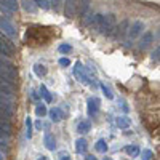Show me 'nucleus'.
<instances>
[{
  "label": "nucleus",
  "mask_w": 160,
  "mask_h": 160,
  "mask_svg": "<svg viewBox=\"0 0 160 160\" xmlns=\"http://www.w3.org/2000/svg\"><path fill=\"white\" fill-rule=\"evenodd\" d=\"M152 40H154L152 32H146V34L141 37V42H139V50H148V48L152 45Z\"/></svg>",
  "instance_id": "f8f14e48"
},
{
  "label": "nucleus",
  "mask_w": 160,
  "mask_h": 160,
  "mask_svg": "<svg viewBox=\"0 0 160 160\" xmlns=\"http://www.w3.org/2000/svg\"><path fill=\"white\" fill-rule=\"evenodd\" d=\"M104 160H112V158H104Z\"/></svg>",
  "instance_id": "79ce46f5"
},
{
  "label": "nucleus",
  "mask_w": 160,
  "mask_h": 160,
  "mask_svg": "<svg viewBox=\"0 0 160 160\" xmlns=\"http://www.w3.org/2000/svg\"><path fill=\"white\" fill-rule=\"evenodd\" d=\"M37 160H47V157H43V155H42V157H38Z\"/></svg>",
  "instance_id": "a19ab883"
},
{
  "label": "nucleus",
  "mask_w": 160,
  "mask_h": 160,
  "mask_svg": "<svg viewBox=\"0 0 160 160\" xmlns=\"http://www.w3.org/2000/svg\"><path fill=\"white\" fill-rule=\"evenodd\" d=\"M43 144H45V148H47L48 151H55V149H56V139H55V136H53L51 133H47V135H45Z\"/></svg>",
  "instance_id": "dca6fc26"
},
{
  "label": "nucleus",
  "mask_w": 160,
  "mask_h": 160,
  "mask_svg": "<svg viewBox=\"0 0 160 160\" xmlns=\"http://www.w3.org/2000/svg\"><path fill=\"white\" fill-rule=\"evenodd\" d=\"M144 31V22L142 21H135L131 26H130V29H128V34H127V47H130V43L133 45V42L141 35V32Z\"/></svg>",
  "instance_id": "7ed1b4c3"
},
{
  "label": "nucleus",
  "mask_w": 160,
  "mask_h": 160,
  "mask_svg": "<svg viewBox=\"0 0 160 160\" xmlns=\"http://www.w3.org/2000/svg\"><path fill=\"white\" fill-rule=\"evenodd\" d=\"M50 7H53L55 8V11H59V8H61V0H50Z\"/></svg>",
  "instance_id": "2f4dec72"
},
{
  "label": "nucleus",
  "mask_w": 160,
  "mask_h": 160,
  "mask_svg": "<svg viewBox=\"0 0 160 160\" xmlns=\"http://www.w3.org/2000/svg\"><path fill=\"white\" fill-rule=\"evenodd\" d=\"M115 31V16L114 15H104V24H102V31L101 34L106 37H111Z\"/></svg>",
  "instance_id": "39448f33"
},
{
  "label": "nucleus",
  "mask_w": 160,
  "mask_h": 160,
  "mask_svg": "<svg viewBox=\"0 0 160 160\" xmlns=\"http://www.w3.org/2000/svg\"><path fill=\"white\" fill-rule=\"evenodd\" d=\"M99 87H101V90H102V93H104V95H106V98H108V99H112V98H114V95H112V91H111V90H109L108 87H106L104 83H101Z\"/></svg>",
  "instance_id": "c756f323"
},
{
  "label": "nucleus",
  "mask_w": 160,
  "mask_h": 160,
  "mask_svg": "<svg viewBox=\"0 0 160 160\" xmlns=\"http://www.w3.org/2000/svg\"><path fill=\"white\" fill-rule=\"evenodd\" d=\"M47 106H43V104H38L37 108H35V114L38 115V117H43V115H47Z\"/></svg>",
  "instance_id": "cd10ccee"
},
{
  "label": "nucleus",
  "mask_w": 160,
  "mask_h": 160,
  "mask_svg": "<svg viewBox=\"0 0 160 160\" xmlns=\"http://www.w3.org/2000/svg\"><path fill=\"white\" fill-rule=\"evenodd\" d=\"M61 160H72V158H71V157H69V155H66V157H62V158H61Z\"/></svg>",
  "instance_id": "58836bf2"
},
{
  "label": "nucleus",
  "mask_w": 160,
  "mask_h": 160,
  "mask_svg": "<svg viewBox=\"0 0 160 160\" xmlns=\"http://www.w3.org/2000/svg\"><path fill=\"white\" fill-rule=\"evenodd\" d=\"M15 112V106H13V98H8L0 93V120L10 122Z\"/></svg>",
  "instance_id": "f257e3e1"
},
{
  "label": "nucleus",
  "mask_w": 160,
  "mask_h": 160,
  "mask_svg": "<svg viewBox=\"0 0 160 160\" xmlns=\"http://www.w3.org/2000/svg\"><path fill=\"white\" fill-rule=\"evenodd\" d=\"M151 158H152V151L146 149V151L142 152V157H141V160H151Z\"/></svg>",
  "instance_id": "473e14b6"
},
{
  "label": "nucleus",
  "mask_w": 160,
  "mask_h": 160,
  "mask_svg": "<svg viewBox=\"0 0 160 160\" xmlns=\"http://www.w3.org/2000/svg\"><path fill=\"white\" fill-rule=\"evenodd\" d=\"M0 31L3 32V35H7L10 40H16L18 37V31L15 28V24L10 21V18L7 16H0Z\"/></svg>",
  "instance_id": "f03ea898"
},
{
  "label": "nucleus",
  "mask_w": 160,
  "mask_h": 160,
  "mask_svg": "<svg viewBox=\"0 0 160 160\" xmlns=\"http://www.w3.org/2000/svg\"><path fill=\"white\" fill-rule=\"evenodd\" d=\"M69 64H71V59L69 58H61L59 59V66H62V68H68Z\"/></svg>",
  "instance_id": "72a5a7b5"
},
{
  "label": "nucleus",
  "mask_w": 160,
  "mask_h": 160,
  "mask_svg": "<svg viewBox=\"0 0 160 160\" xmlns=\"http://www.w3.org/2000/svg\"><path fill=\"white\" fill-rule=\"evenodd\" d=\"M128 29H130V21L128 19H123L120 22L118 28H115V40H123L127 38V34H128Z\"/></svg>",
  "instance_id": "6e6552de"
},
{
  "label": "nucleus",
  "mask_w": 160,
  "mask_h": 160,
  "mask_svg": "<svg viewBox=\"0 0 160 160\" xmlns=\"http://www.w3.org/2000/svg\"><path fill=\"white\" fill-rule=\"evenodd\" d=\"M34 72H35L37 77H45L48 71H47V68H45L43 64H35L34 66Z\"/></svg>",
  "instance_id": "b1692460"
},
{
  "label": "nucleus",
  "mask_w": 160,
  "mask_h": 160,
  "mask_svg": "<svg viewBox=\"0 0 160 160\" xmlns=\"http://www.w3.org/2000/svg\"><path fill=\"white\" fill-rule=\"evenodd\" d=\"M38 98H40V95H38V93L32 91V99H38Z\"/></svg>",
  "instance_id": "e433bc0d"
},
{
  "label": "nucleus",
  "mask_w": 160,
  "mask_h": 160,
  "mask_svg": "<svg viewBox=\"0 0 160 160\" xmlns=\"http://www.w3.org/2000/svg\"><path fill=\"white\" fill-rule=\"evenodd\" d=\"M21 5H22V8L26 11H29V13H35L37 11V5L32 2V0H22Z\"/></svg>",
  "instance_id": "412c9836"
},
{
  "label": "nucleus",
  "mask_w": 160,
  "mask_h": 160,
  "mask_svg": "<svg viewBox=\"0 0 160 160\" xmlns=\"http://www.w3.org/2000/svg\"><path fill=\"white\" fill-rule=\"evenodd\" d=\"M0 93L8 98H13L15 96V85L5 82V80H0Z\"/></svg>",
  "instance_id": "9b49d317"
},
{
  "label": "nucleus",
  "mask_w": 160,
  "mask_h": 160,
  "mask_svg": "<svg viewBox=\"0 0 160 160\" xmlns=\"http://www.w3.org/2000/svg\"><path fill=\"white\" fill-rule=\"evenodd\" d=\"M26 136H28L29 139L32 138V118L31 117L26 118Z\"/></svg>",
  "instance_id": "bb28decb"
},
{
  "label": "nucleus",
  "mask_w": 160,
  "mask_h": 160,
  "mask_svg": "<svg viewBox=\"0 0 160 160\" xmlns=\"http://www.w3.org/2000/svg\"><path fill=\"white\" fill-rule=\"evenodd\" d=\"M0 160H5V155H3L2 152H0Z\"/></svg>",
  "instance_id": "ea45409f"
},
{
  "label": "nucleus",
  "mask_w": 160,
  "mask_h": 160,
  "mask_svg": "<svg viewBox=\"0 0 160 160\" xmlns=\"http://www.w3.org/2000/svg\"><path fill=\"white\" fill-rule=\"evenodd\" d=\"M18 8H19L18 0H0V11H2L7 18L10 15H13V13H16Z\"/></svg>",
  "instance_id": "20e7f679"
},
{
  "label": "nucleus",
  "mask_w": 160,
  "mask_h": 160,
  "mask_svg": "<svg viewBox=\"0 0 160 160\" xmlns=\"http://www.w3.org/2000/svg\"><path fill=\"white\" fill-rule=\"evenodd\" d=\"M59 53H64V55H66V53H71L72 51V47L71 45H68V43H62V45H59Z\"/></svg>",
  "instance_id": "7c9ffc66"
},
{
  "label": "nucleus",
  "mask_w": 160,
  "mask_h": 160,
  "mask_svg": "<svg viewBox=\"0 0 160 160\" xmlns=\"http://www.w3.org/2000/svg\"><path fill=\"white\" fill-rule=\"evenodd\" d=\"M50 117H51V120H53V122H61V120H62V111L59 109V108H53L50 112Z\"/></svg>",
  "instance_id": "6ab92c4d"
},
{
  "label": "nucleus",
  "mask_w": 160,
  "mask_h": 160,
  "mask_svg": "<svg viewBox=\"0 0 160 160\" xmlns=\"http://www.w3.org/2000/svg\"><path fill=\"white\" fill-rule=\"evenodd\" d=\"M90 128H91V122H90V120H83V122H80V123H78V127H77L78 133H82V135L88 133V131H90Z\"/></svg>",
  "instance_id": "5701e85b"
},
{
  "label": "nucleus",
  "mask_w": 160,
  "mask_h": 160,
  "mask_svg": "<svg viewBox=\"0 0 160 160\" xmlns=\"http://www.w3.org/2000/svg\"><path fill=\"white\" fill-rule=\"evenodd\" d=\"M8 144V139H5V138H0V146H7Z\"/></svg>",
  "instance_id": "c9c22d12"
},
{
  "label": "nucleus",
  "mask_w": 160,
  "mask_h": 160,
  "mask_svg": "<svg viewBox=\"0 0 160 160\" xmlns=\"http://www.w3.org/2000/svg\"><path fill=\"white\" fill-rule=\"evenodd\" d=\"M74 77L78 80V82H82L85 85H88V75H87V71L83 68L82 62H75V68H74Z\"/></svg>",
  "instance_id": "0eeeda50"
},
{
  "label": "nucleus",
  "mask_w": 160,
  "mask_h": 160,
  "mask_svg": "<svg viewBox=\"0 0 160 160\" xmlns=\"http://www.w3.org/2000/svg\"><path fill=\"white\" fill-rule=\"evenodd\" d=\"M95 149H96L98 152H101V154H106V152H108V144H106L104 139H99V141L95 144Z\"/></svg>",
  "instance_id": "a878e982"
},
{
  "label": "nucleus",
  "mask_w": 160,
  "mask_h": 160,
  "mask_svg": "<svg viewBox=\"0 0 160 160\" xmlns=\"http://www.w3.org/2000/svg\"><path fill=\"white\" fill-rule=\"evenodd\" d=\"M34 3L37 7H40L42 10H50V2L48 0H34Z\"/></svg>",
  "instance_id": "c85d7f7f"
},
{
  "label": "nucleus",
  "mask_w": 160,
  "mask_h": 160,
  "mask_svg": "<svg viewBox=\"0 0 160 160\" xmlns=\"http://www.w3.org/2000/svg\"><path fill=\"white\" fill-rule=\"evenodd\" d=\"M158 55H160V50H158V47H157V50L152 51V61H157V62H158Z\"/></svg>",
  "instance_id": "f704fd0d"
},
{
  "label": "nucleus",
  "mask_w": 160,
  "mask_h": 160,
  "mask_svg": "<svg viewBox=\"0 0 160 160\" xmlns=\"http://www.w3.org/2000/svg\"><path fill=\"white\" fill-rule=\"evenodd\" d=\"M13 53H15V48H13L11 42L3 35H0V58H11Z\"/></svg>",
  "instance_id": "423d86ee"
},
{
  "label": "nucleus",
  "mask_w": 160,
  "mask_h": 160,
  "mask_svg": "<svg viewBox=\"0 0 160 160\" xmlns=\"http://www.w3.org/2000/svg\"><path fill=\"white\" fill-rule=\"evenodd\" d=\"M0 69H5V71H8V72L18 74V69L15 68V64H13L8 58H0Z\"/></svg>",
  "instance_id": "ddd939ff"
},
{
  "label": "nucleus",
  "mask_w": 160,
  "mask_h": 160,
  "mask_svg": "<svg viewBox=\"0 0 160 160\" xmlns=\"http://www.w3.org/2000/svg\"><path fill=\"white\" fill-rule=\"evenodd\" d=\"M87 148H88V146H87V141H85L83 138L75 141V151H77L78 154H85V152H87Z\"/></svg>",
  "instance_id": "4be33fe9"
},
{
  "label": "nucleus",
  "mask_w": 160,
  "mask_h": 160,
  "mask_svg": "<svg viewBox=\"0 0 160 160\" xmlns=\"http://www.w3.org/2000/svg\"><path fill=\"white\" fill-rule=\"evenodd\" d=\"M77 13V0H64V16L71 19Z\"/></svg>",
  "instance_id": "1a4fd4ad"
},
{
  "label": "nucleus",
  "mask_w": 160,
  "mask_h": 160,
  "mask_svg": "<svg viewBox=\"0 0 160 160\" xmlns=\"http://www.w3.org/2000/svg\"><path fill=\"white\" fill-rule=\"evenodd\" d=\"M87 160H96V157H93V155H88V157H87Z\"/></svg>",
  "instance_id": "4c0bfd02"
},
{
  "label": "nucleus",
  "mask_w": 160,
  "mask_h": 160,
  "mask_svg": "<svg viewBox=\"0 0 160 160\" xmlns=\"http://www.w3.org/2000/svg\"><path fill=\"white\" fill-rule=\"evenodd\" d=\"M90 3H91V0H78V10H80V16H82V18L88 13Z\"/></svg>",
  "instance_id": "f3484780"
},
{
  "label": "nucleus",
  "mask_w": 160,
  "mask_h": 160,
  "mask_svg": "<svg viewBox=\"0 0 160 160\" xmlns=\"http://www.w3.org/2000/svg\"><path fill=\"white\" fill-rule=\"evenodd\" d=\"M130 125H131V120H130L127 115H122V117H118V118H117V127H118V128L127 130Z\"/></svg>",
  "instance_id": "aec40b11"
},
{
  "label": "nucleus",
  "mask_w": 160,
  "mask_h": 160,
  "mask_svg": "<svg viewBox=\"0 0 160 160\" xmlns=\"http://www.w3.org/2000/svg\"><path fill=\"white\" fill-rule=\"evenodd\" d=\"M125 152H127L130 157H138V155H139V148H138V146H127Z\"/></svg>",
  "instance_id": "393cba45"
},
{
  "label": "nucleus",
  "mask_w": 160,
  "mask_h": 160,
  "mask_svg": "<svg viewBox=\"0 0 160 160\" xmlns=\"http://www.w3.org/2000/svg\"><path fill=\"white\" fill-rule=\"evenodd\" d=\"M16 78H18V74H13V72L5 71V69H0V80H5V82H8V83H13V85H15Z\"/></svg>",
  "instance_id": "2eb2a0df"
},
{
  "label": "nucleus",
  "mask_w": 160,
  "mask_h": 160,
  "mask_svg": "<svg viewBox=\"0 0 160 160\" xmlns=\"http://www.w3.org/2000/svg\"><path fill=\"white\" fill-rule=\"evenodd\" d=\"M38 95H40V98H43L45 99V102H51L53 101V96H51V93L48 91V88L45 87V85H40V88H38Z\"/></svg>",
  "instance_id": "a211bd4d"
},
{
  "label": "nucleus",
  "mask_w": 160,
  "mask_h": 160,
  "mask_svg": "<svg viewBox=\"0 0 160 160\" xmlns=\"http://www.w3.org/2000/svg\"><path fill=\"white\" fill-rule=\"evenodd\" d=\"M99 111V99L98 98H90L87 102V112L90 117H95Z\"/></svg>",
  "instance_id": "9d476101"
},
{
  "label": "nucleus",
  "mask_w": 160,
  "mask_h": 160,
  "mask_svg": "<svg viewBox=\"0 0 160 160\" xmlns=\"http://www.w3.org/2000/svg\"><path fill=\"white\" fill-rule=\"evenodd\" d=\"M11 135V125L10 122H5V120H0V138L8 139Z\"/></svg>",
  "instance_id": "4468645a"
}]
</instances>
